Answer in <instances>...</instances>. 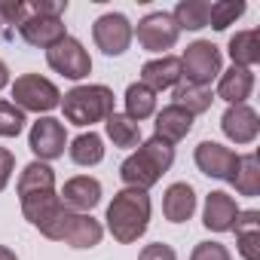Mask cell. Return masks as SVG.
Segmentation results:
<instances>
[{
	"label": "cell",
	"instance_id": "obj_1",
	"mask_svg": "<svg viewBox=\"0 0 260 260\" xmlns=\"http://www.w3.org/2000/svg\"><path fill=\"white\" fill-rule=\"evenodd\" d=\"M104 220H107V230L116 242H122V245L138 242L150 226V196H147V190L122 187L113 196V202L107 205Z\"/></svg>",
	"mask_w": 260,
	"mask_h": 260
},
{
	"label": "cell",
	"instance_id": "obj_2",
	"mask_svg": "<svg viewBox=\"0 0 260 260\" xmlns=\"http://www.w3.org/2000/svg\"><path fill=\"white\" fill-rule=\"evenodd\" d=\"M175 166V147L159 141L156 135L150 141H141L135 153H128L119 166V178L132 190H150L159 184V178Z\"/></svg>",
	"mask_w": 260,
	"mask_h": 260
},
{
	"label": "cell",
	"instance_id": "obj_3",
	"mask_svg": "<svg viewBox=\"0 0 260 260\" xmlns=\"http://www.w3.org/2000/svg\"><path fill=\"white\" fill-rule=\"evenodd\" d=\"M61 110H64V119L74 122V125H80V128L104 122L110 113H116V107H113V89H107L101 83L74 86L71 92H64Z\"/></svg>",
	"mask_w": 260,
	"mask_h": 260
},
{
	"label": "cell",
	"instance_id": "obj_4",
	"mask_svg": "<svg viewBox=\"0 0 260 260\" xmlns=\"http://www.w3.org/2000/svg\"><path fill=\"white\" fill-rule=\"evenodd\" d=\"M181 58V83H190V86H205L211 89V83L220 77V49L211 43V40H196L184 49Z\"/></svg>",
	"mask_w": 260,
	"mask_h": 260
},
{
	"label": "cell",
	"instance_id": "obj_5",
	"mask_svg": "<svg viewBox=\"0 0 260 260\" xmlns=\"http://www.w3.org/2000/svg\"><path fill=\"white\" fill-rule=\"evenodd\" d=\"M13 104L19 110H31V113H49L61 104V92L52 80L40 77V74H22L13 83Z\"/></svg>",
	"mask_w": 260,
	"mask_h": 260
},
{
	"label": "cell",
	"instance_id": "obj_6",
	"mask_svg": "<svg viewBox=\"0 0 260 260\" xmlns=\"http://www.w3.org/2000/svg\"><path fill=\"white\" fill-rule=\"evenodd\" d=\"M46 64L55 74L68 77V80H86L92 74V58H89L86 46L77 37H71V34L46 49Z\"/></svg>",
	"mask_w": 260,
	"mask_h": 260
},
{
	"label": "cell",
	"instance_id": "obj_7",
	"mask_svg": "<svg viewBox=\"0 0 260 260\" xmlns=\"http://www.w3.org/2000/svg\"><path fill=\"white\" fill-rule=\"evenodd\" d=\"M92 40L104 55L113 58V55H122L128 46H132L135 31H132V22H128L122 13H104L92 25Z\"/></svg>",
	"mask_w": 260,
	"mask_h": 260
},
{
	"label": "cell",
	"instance_id": "obj_8",
	"mask_svg": "<svg viewBox=\"0 0 260 260\" xmlns=\"http://www.w3.org/2000/svg\"><path fill=\"white\" fill-rule=\"evenodd\" d=\"M135 31V37H138V43H141V49H147V52H159V55H169V49L178 43V37H181V31H178V25H175V19H172V13H147L141 22H138V28H132Z\"/></svg>",
	"mask_w": 260,
	"mask_h": 260
},
{
	"label": "cell",
	"instance_id": "obj_9",
	"mask_svg": "<svg viewBox=\"0 0 260 260\" xmlns=\"http://www.w3.org/2000/svg\"><path fill=\"white\" fill-rule=\"evenodd\" d=\"M28 147L40 162H52L58 156H64L68 147V132H64V122L55 116H40L31 125V135H28Z\"/></svg>",
	"mask_w": 260,
	"mask_h": 260
},
{
	"label": "cell",
	"instance_id": "obj_10",
	"mask_svg": "<svg viewBox=\"0 0 260 260\" xmlns=\"http://www.w3.org/2000/svg\"><path fill=\"white\" fill-rule=\"evenodd\" d=\"M193 159H196V169H199L205 178L226 181V184H230V178H233V172H236V166H239V153L230 150V147H223V144H217V141H202V144L196 147Z\"/></svg>",
	"mask_w": 260,
	"mask_h": 260
},
{
	"label": "cell",
	"instance_id": "obj_11",
	"mask_svg": "<svg viewBox=\"0 0 260 260\" xmlns=\"http://www.w3.org/2000/svg\"><path fill=\"white\" fill-rule=\"evenodd\" d=\"M220 128L233 144L245 147V144H254L257 135H260V116L248 104H230L220 116Z\"/></svg>",
	"mask_w": 260,
	"mask_h": 260
},
{
	"label": "cell",
	"instance_id": "obj_12",
	"mask_svg": "<svg viewBox=\"0 0 260 260\" xmlns=\"http://www.w3.org/2000/svg\"><path fill=\"white\" fill-rule=\"evenodd\" d=\"M58 199H61V205H64L68 211L89 214V211L101 202V181H98V178H89V175H77V178L64 181Z\"/></svg>",
	"mask_w": 260,
	"mask_h": 260
},
{
	"label": "cell",
	"instance_id": "obj_13",
	"mask_svg": "<svg viewBox=\"0 0 260 260\" xmlns=\"http://www.w3.org/2000/svg\"><path fill=\"white\" fill-rule=\"evenodd\" d=\"M19 34L28 46H37V49H49L55 46L58 40L68 37V28L61 19H46V16H28L22 25H19Z\"/></svg>",
	"mask_w": 260,
	"mask_h": 260
},
{
	"label": "cell",
	"instance_id": "obj_14",
	"mask_svg": "<svg viewBox=\"0 0 260 260\" xmlns=\"http://www.w3.org/2000/svg\"><path fill=\"white\" fill-rule=\"evenodd\" d=\"M193 132V113H187L184 107L178 104H166L159 113H156V122H153V135L166 144H178L184 141L187 135Z\"/></svg>",
	"mask_w": 260,
	"mask_h": 260
},
{
	"label": "cell",
	"instance_id": "obj_15",
	"mask_svg": "<svg viewBox=\"0 0 260 260\" xmlns=\"http://www.w3.org/2000/svg\"><path fill=\"white\" fill-rule=\"evenodd\" d=\"M236 214H239V205H236V199H233L230 193L211 190V193L205 196V208H202V223H205V230H211V233H230Z\"/></svg>",
	"mask_w": 260,
	"mask_h": 260
},
{
	"label": "cell",
	"instance_id": "obj_16",
	"mask_svg": "<svg viewBox=\"0 0 260 260\" xmlns=\"http://www.w3.org/2000/svg\"><path fill=\"white\" fill-rule=\"evenodd\" d=\"M150 92H162V89H175L181 83V58L178 55H159L153 61H147L141 68V80Z\"/></svg>",
	"mask_w": 260,
	"mask_h": 260
},
{
	"label": "cell",
	"instance_id": "obj_17",
	"mask_svg": "<svg viewBox=\"0 0 260 260\" xmlns=\"http://www.w3.org/2000/svg\"><path fill=\"white\" fill-rule=\"evenodd\" d=\"M64 211V205H61V199H58V193L55 190H49V193H34V196H25L22 199V214L40 230V233H46L52 223H55V217Z\"/></svg>",
	"mask_w": 260,
	"mask_h": 260
},
{
	"label": "cell",
	"instance_id": "obj_18",
	"mask_svg": "<svg viewBox=\"0 0 260 260\" xmlns=\"http://www.w3.org/2000/svg\"><path fill=\"white\" fill-rule=\"evenodd\" d=\"M254 92V71L248 68H230V71H220L217 77V98L226 101V104H245Z\"/></svg>",
	"mask_w": 260,
	"mask_h": 260
},
{
	"label": "cell",
	"instance_id": "obj_19",
	"mask_svg": "<svg viewBox=\"0 0 260 260\" xmlns=\"http://www.w3.org/2000/svg\"><path fill=\"white\" fill-rule=\"evenodd\" d=\"M162 214L169 223H184L196 214V190L187 181H178L162 196Z\"/></svg>",
	"mask_w": 260,
	"mask_h": 260
},
{
	"label": "cell",
	"instance_id": "obj_20",
	"mask_svg": "<svg viewBox=\"0 0 260 260\" xmlns=\"http://www.w3.org/2000/svg\"><path fill=\"white\" fill-rule=\"evenodd\" d=\"M233 233H236V245L239 254L245 260H260V211H239L233 220Z\"/></svg>",
	"mask_w": 260,
	"mask_h": 260
},
{
	"label": "cell",
	"instance_id": "obj_21",
	"mask_svg": "<svg viewBox=\"0 0 260 260\" xmlns=\"http://www.w3.org/2000/svg\"><path fill=\"white\" fill-rule=\"evenodd\" d=\"M101 236H104V226L92 214H77L74 211L71 220H68V226H64L61 242L71 245V248H95L101 242Z\"/></svg>",
	"mask_w": 260,
	"mask_h": 260
},
{
	"label": "cell",
	"instance_id": "obj_22",
	"mask_svg": "<svg viewBox=\"0 0 260 260\" xmlns=\"http://www.w3.org/2000/svg\"><path fill=\"white\" fill-rule=\"evenodd\" d=\"M49 190H55V172L49 169V162H40V159L28 162L19 175V184H16L19 199L34 196V193H49Z\"/></svg>",
	"mask_w": 260,
	"mask_h": 260
},
{
	"label": "cell",
	"instance_id": "obj_23",
	"mask_svg": "<svg viewBox=\"0 0 260 260\" xmlns=\"http://www.w3.org/2000/svg\"><path fill=\"white\" fill-rule=\"evenodd\" d=\"M226 52H230V58H233L236 68H248V71H251V68L260 61V34H257L254 28L236 31V34L230 37V43H226Z\"/></svg>",
	"mask_w": 260,
	"mask_h": 260
},
{
	"label": "cell",
	"instance_id": "obj_24",
	"mask_svg": "<svg viewBox=\"0 0 260 260\" xmlns=\"http://www.w3.org/2000/svg\"><path fill=\"white\" fill-rule=\"evenodd\" d=\"M104 132L113 141V147H122V150H132L141 144V122H135L125 113H110L104 119Z\"/></svg>",
	"mask_w": 260,
	"mask_h": 260
},
{
	"label": "cell",
	"instance_id": "obj_25",
	"mask_svg": "<svg viewBox=\"0 0 260 260\" xmlns=\"http://www.w3.org/2000/svg\"><path fill=\"white\" fill-rule=\"evenodd\" d=\"M68 153H71V159H74L77 166H83V169L98 166V162L104 159V138L89 128V132H83V135H77V138L71 141Z\"/></svg>",
	"mask_w": 260,
	"mask_h": 260
},
{
	"label": "cell",
	"instance_id": "obj_26",
	"mask_svg": "<svg viewBox=\"0 0 260 260\" xmlns=\"http://www.w3.org/2000/svg\"><path fill=\"white\" fill-rule=\"evenodd\" d=\"M230 184L236 187L239 196H257L260 193V159H257V153L239 156V166H236Z\"/></svg>",
	"mask_w": 260,
	"mask_h": 260
},
{
	"label": "cell",
	"instance_id": "obj_27",
	"mask_svg": "<svg viewBox=\"0 0 260 260\" xmlns=\"http://www.w3.org/2000/svg\"><path fill=\"white\" fill-rule=\"evenodd\" d=\"M208 0H181L175 7L172 19L178 25V31H202L208 28Z\"/></svg>",
	"mask_w": 260,
	"mask_h": 260
},
{
	"label": "cell",
	"instance_id": "obj_28",
	"mask_svg": "<svg viewBox=\"0 0 260 260\" xmlns=\"http://www.w3.org/2000/svg\"><path fill=\"white\" fill-rule=\"evenodd\" d=\"M153 113H156V92H150L144 83H132L125 89V116L141 122L150 119Z\"/></svg>",
	"mask_w": 260,
	"mask_h": 260
},
{
	"label": "cell",
	"instance_id": "obj_29",
	"mask_svg": "<svg viewBox=\"0 0 260 260\" xmlns=\"http://www.w3.org/2000/svg\"><path fill=\"white\" fill-rule=\"evenodd\" d=\"M211 101H214V92H211V89H205V86H190V83H178L172 104H178V107H184L187 113L199 116V113H205V110L211 107Z\"/></svg>",
	"mask_w": 260,
	"mask_h": 260
},
{
	"label": "cell",
	"instance_id": "obj_30",
	"mask_svg": "<svg viewBox=\"0 0 260 260\" xmlns=\"http://www.w3.org/2000/svg\"><path fill=\"white\" fill-rule=\"evenodd\" d=\"M242 16H245V0H217L208 7V25L214 31H226Z\"/></svg>",
	"mask_w": 260,
	"mask_h": 260
},
{
	"label": "cell",
	"instance_id": "obj_31",
	"mask_svg": "<svg viewBox=\"0 0 260 260\" xmlns=\"http://www.w3.org/2000/svg\"><path fill=\"white\" fill-rule=\"evenodd\" d=\"M25 122V110H19L13 101H0V138H19Z\"/></svg>",
	"mask_w": 260,
	"mask_h": 260
},
{
	"label": "cell",
	"instance_id": "obj_32",
	"mask_svg": "<svg viewBox=\"0 0 260 260\" xmlns=\"http://www.w3.org/2000/svg\"><path fill=\"white\" fill-rule=\"evenodd\" d=\"M31 16L25 0H0V25H22Z\"/></svg>",
	"mask_w": 260,
	"mask_h": 260
},
{
	"label": "cell",
	"instance_id": "obj_33",
	"mask_svg": "<svg viewBox=\"0 0 260 260\" xmlns=\"http://www.w3.org/2000/svg\"><path fill=\"white\" fill-rule=\"evenodd\" d=\"M190 260H233V257H230L226 245H220V242H199L193 248Z\"/></svg>",
	"mask_w": 260,
	"mask_h": 260
},
{
	"label": "cell",
	"instance_id": "obj_34",
	"mask_svg": "<svg viewBox=\"0 0 260 260\" xmlns=\"http://www.w3.org/2000/svg\"><path fill=\"white\" fill-rule=\"evenodd\" d=\"M28 10L34 16H46V19H61L68 13V0H34L28 4Z\"/></svg>",
	"mask_w": 260,
	"mask_h": 260
},
{
	"label": "cell",
	"instance_id": "obj_35",
	"mask_svg": "<svg viewBox=\"0 0 260 260\" xmlns=\"http://www.w3.org/2000/svg\"><path fill=\"white\" fill-rule=\"evenodd\" d=\"M138 260H178V254H175L172 245H166V242H153V245H144V248H141Z\"/></svg>",
	"mask_w": 260,
	"mask_h": 260
},
{
	"label": "cell",
	"instance_id": "obj_36",
	"mask_svg": "<svg viewBox=\"0 0 260 260\" xmlns=\"http://www.w3.org/2000/svg\"><path fill=\"white\" fill-rule=\"evenodd\" d=\"M13 172H16V156H13V150L0 147V193L7 190V184H10Z\"/></svg>",
	"mask_w": 260,
	"mask_h": 260
},
{
	"label": "cell",
	"instance_id": "obj_37",
	"mask_svg": "<svg viewBox=\"0 0 260 260\" xmlns=\"http://www.w3.org/2000/svg\"><path fill=\"white\" fill-rule=\"evenodd\" d=\"M7 83H10V68H7V61H0V89Z\"/></svg>",
	"mask_w": 260,
	"mask_h": 260
},
{
	"label": "cell",
	"instance_id": "obj_38",
	"mask_svg": "<svg viewBox=\"0 0 260 260\" xmlns=\"http://www.w3.org/2000/svg\"><path fill=\"white\" fill-rule=\"evenodd\" d=\"M0 260H19V257H16V251H13V248L0 245Z\"/></svg>",
	"mask_w": 260,
	"mask_h": 260
}]
</instances>
